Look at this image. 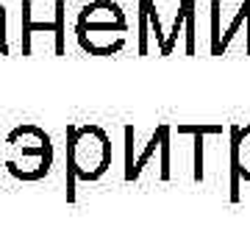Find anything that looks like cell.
Instances as JSON below:
<instances>
[{
  "label": "cell",
  "mask_w": 250,
  "mask_h": 250,
  "mask_svg": "<svg viewBox=\"0 0 250 250\" xmlns=\"http://www.w3.org/2000/svg\"><path fill=\"white\" fill-rule=\"evenodd\" d=\"M114 145L106 128L95 123L67 125V197H75V181H100L111 170Z\"/></svg>",
  "instance_id": "cell-1"
},
{
  "label": "cell",
  "mask_w": 250,
  "mask_h": 250,
  "mask_svg": "<svg viewBox=\"0 0 250 250\" xmlns=\"http://www.w3.org/2000/svg\"><path fill=\"white\" fill-rule=\"evenodd\" d=\"M128 17L114 0H92L78 11L75 36L89 56H114L125 47Z\"/></svg>",
  "instance_id": "cell-2"
},
{
  "label": "cell",
  "mask_w": 250,
  "mask_h": 250,
  "mask_svg": "<svg viewBox=\"0 0 250 250\" xmlns=\"http://www.w3.org/2000/svg\"><path fill=\"white\" fill-rule=\"evenodd\" d=\"M53 139L45 128L22 123L6 136V170L17 181H39L53 167Z\"/></svg>",
  "instance_id": "cell-3"
},
{
  "label": "cell",
  "mask_w": 250,
  "mask_h": 250,
  "mask_svg": "<svg viewBox=\"0 0 250 250\" xmlns=\"http://www.w3.org/2000/svg\"><path fill=\"white\" fill-rule=\"evenodd\" d=\"M64 9L67 3L64 0H56L53 3V20H45V22H36L34 20V0H22V56H31V39L34 34L45 31V34H53L56 39V56H64L67 50V20H64Z\"/></svg>",
  "instance_id": "cell-4"
},
{
  "label": "cell",
  "mask_w": 250,
  "mask_h": 250,
  "mask_svg": "<svg viewBox=\"0 0 250 250\" xmlns=\"http://www.w3.org/2000/svg\"><path fill=\"white\" fill-rule=\"evenodd\" d=\"M231 197L239 200V181L250 184V123L231 125Z\"/></svg>",
  "instance_id": "cell-5"
},
{
  "label": "cell",
  "mask_w": 250,
  "mask_h": 250,
  "mask_svg": "<svg viewBox=\"0 0 250 250\" xmlns=\"http://www.w3.org/2000/svg\"><path fill=\"white\" fill-rule=\"evenodd\" d=\"M172 131H178V136H192L195 142V181L203 178V145H206V136H220L225 134V125L223 123H178Z\"/></svg>",
  "instance_id": "cell-6"
},
{
  "label": "cell",
  "mask_w": 250,
  "mask_h": 250,
  "mask_svg": "<svg viewBox=\"0 0 250 250\" xmlns=\"http://www.w3.org/2000/svg\"><path fill=\"white\" fill-rule=\"evenodd\" d=\"M170 136H172V125H167V123L156 125L153 136L147 139V145H145V150L134 159V167L128 170L125 181H136V178H139V175H142V170L147 167V164H150L153 156H156V150H161V147H167V145H170Z\"/></svg>",
  "instance_id": "cell-7"
},
{
  "label": "cell",
  "mask_w": 250,
  "mask_h": 250,
  "mask_svg": "<svg viewBox=\"0 0 250 250\" xmlns=\"http://www.w3.org/2000/svg\"><path fill=\"white\" fill-rule=\"evenodd\" d=\"M195 11V0H181L178 3V14H175V20H172V31L170 36H167V42H164V50H161L159 56H170L172 47H175V42H178V36L184 34V28H187V17Z\"/></svg>",
  "instance_id": "cell-8"
},
{
  "label": "cell",
  "mask_w": 250,
  "mask_h": 250,
  "mask_svg": "<svg viewBox=\"0 0 250 250\" xmlns=\"http://www.w3.org/2000/svg\"><path fill=\"white\" fill-rule=\"evenodd\" d=\"M245 25L250 31V0H245V3H242L239 6V11H236V17H233V22L231 25H228V31H225L223 36H220V53L217 56H223L225 50H228V47H231V39L236 34H239V28Z\"/></svg>",
  "instance_id": "cell-9"
},
{
  "label": "cell",
  "mask_w": 250,
  "mask_h": 250,
  "mask_svg": "<svg viewBox=\"0 0 250 250\" xmlns=\"http://www.w3.org/2000/svg\"><path fill=\"white\" fill-rule=\"evenodd\" d=\"M147 39H150L147 6H145V0H139V56H147V53H150V47H147Z\"/></svg>",
  "instance_id": "cell-10"
},
{
  "label": "cell",
  "mask_w": 250,
  "mask_h": 250,
  "mask_svg": "<svg viewBox=\"0 0 250 250\" xmlns=\"http://www.w3.org/2000/svg\"><path fill=\"white\" fill-rule=\"evenodd\" d=\"M220 53V0H211V56Z\"/></svg>",
  "instance_id": "cell-11"
},
{
  "label": "cell",
  "mask_w": 250,
  "mask_h": 250,
  "mask_svg": "<svg viewBox=\"0 0 250 250\" xmlns=\"http://www.w3.org/2000/svg\"><path fill=\"white\" fill-rule=\"evenodd\" d=\"M134 167V125H125V175Z\"/></svg>",
  "instance_id": "cell-12"
},
{
  "label": "cell",
  "mask_w": 250,
  "mask_h": 250,
  "mask_svg": "<svg viewBox=\"0 0 250 250\" xmlns=\"http://www.w3.org/2000/svg\"><path fill=\"white\" fill-rule=\"evenodd\" d=\"M9 53V42H6V14L0 17V56Z\"/></svg>",
  "instance_id": "cell-13"
},
{
  "label": "cell",
  "mask_w": 250,
  "mask_h": 250,
  "mask_svg": "<svg viewBox=\"0 0 250 250\" xmlns=\"http://www.w3.org/2000/svg\"><path fill=\"white\" fill-rule=\"evenodd\" d=\"M3 14H6V6H3V3H0V17H3Z\"/></svg>",
  "instance_id": "cell-14"
}]
</instances>
